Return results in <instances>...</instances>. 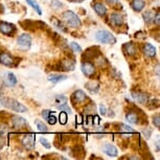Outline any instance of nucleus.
Masks as SVG:
<instances>
[{
  "instance_id": "nucleus-23",
  "label": "nucleus",
  "mask_w": 160,
  "mask_h": 160,
  "mask_svg": "<svg viewBox=\"0 0 160 160\" xmlns=\"http://www.w3.org/2000/svg\"><path fill=\"white\" fill-rule=\"evenodd\" d=\"M144 5H146V2L144 0H133L132 1V8L135 12H140L143 10Z\"/></svg>"
},
{
  "instance_id": "nucleus-11",
  "label": "nucleus",
  "mask_w": 160,
  "mask_h": 160,
  "mask_svg": "<svg viewBox=\"0 0 160 160\" xmlns=\"http://www.w3.org/2000/svg\"><path fill=\"white\" fill-rule=\"evenodd\" d=\"M87 98L86 93L83 91V90H75V91L72 93L71 95V101L73 104H81V102H85Z\"/></svg>"
},
{
  "instance_id": "nucleus-28",
  "label": "nucleus",
  "mask_w": 160,
  "mask_h": 160,
  "mask_svg": "<svg viewBox=\"0 0 160 160\" xmlns=\"http://www.w3.org/2000/svg\"><path fill=\"white\" fill-rule=\"evenodd\" d=\"M51 21H52L53 25H55L56 28H60V29H62L63 32H66L65 26L63 25V23H62L60 20H58V19H57V18H51Z\"/></svg>"
},
{
  "instance_id": "nucleus-15",
  "label": "nucleus",
  "mask_w": 160,
  "mask_h": 160,
  "mask_svg": "<svg viewBox=\"0 0 160 160\" xmlns=\"http://www.w3.org/2000/svg\"><path fill=\"white\" fill-rule=\"evenodd\" d=\"M99 55H101V52H99L98 47H90L85 51V53L83 55V58L87 59V61H90L92 59H95Z\"/></svg>"
},
{
  "instance_id": "nucleus-18",
  "label": "nucleus",
  "mask_w": 160,
  "mask_h": 160,
  "mask_svg": "<svg viewBox=\"0 0 160 160\" xmlns=\"http://www.w3.org/2000/svg\"><path fill=\"white\" fill-rule=\"evenodd\" d=\"M67 75L65 74H61V73H51L48 75L47 80L49 81L50 83H53V84H57V83H60L62 81H65L67 80Z\"/></svg>"
},
{
  "instance_id": "nucleus-30",
  "label": "nucleus",
  "mask_w": 160,
  "mask_h": 160,
  "mask_svg": "<svg viewBox=\"0 0 160 160\" xmlns=\"http://www.w3.org/2000/svg\"><path fill=\"white\" fill-rule=\"evenodd\" d=\"M67 119H68V117H67V113L65 112V111H62L61 113H60V115H59V122L61 125H66V122H67Z\"/></svg>"
},
{
  "instance_id": "nucleus-4",
  "label": "nucleus",
  "mask_w": 160,
  "mask_h": 160,
  "mask_svg": "<svg viewBox=\"0 0 160 160\" xmlns=\"http://www.w3.org/2000/svg\"><path fill=\"white\" fill-rule=\"evenodd\" d=\"M81 69H82V72L84 73V75L87 78L93 77L96 72L95 65L90 61H84L82 63V66H81Z\"/></svg>"
},
{
  "instance_id": "nucleus-5",
  "label": "nucleus",
  "mask_w": 160,
  "mask_h": 160,
  "mask_svg": "<svg viewBox=\"0 0 160 160\" xmlns=\"http://www.w3.org/2000/svg\"><path fill=\"white\" fill-rule=\"evenodd\" d=\"M122 50L126 56L134 58V57H136L138 53V46L136 43H134V42H128V43L123 44Z\"/></svg>"
},
{
  "instance_id": "nucleus-6",
  "label": "nucleus",
  "mask_w": 160,
  "mask_h": 160,
  "mask_svg": "<svg viewBox=\"0 0 160 160\" xmlns=\"http://www.w3.org/2000/svg\"><path fill=\"white\" fill-rule=\"evenodd\" d=\"M17 28L14 24L0 21V32L5 36H13L16 32Z\"/></svg>"
},
{
  "instance_id": "nucleus-24",
  "label": "nucleus",
  "mask_w": 160,
  "mask_h": 160,
  "mask_svg": "<svg viewBox=\"0 0 160 160\" xmlns=\"http://www.w3.org/2000/svg\"><path fill=\"white\" fill-rule=\"evenodd\" d=\"M154 13L152 11H147V12H144L143 15H142V17H143V20H144V22L146 23H151V22H153V20H154Z\"/></svg>"
},
{
  "instance_id": "nucleus-44",
  "label": "nucleus",
  "mask_w": 160,
  "mask_h": 160,
  "mask_svg": "<svg viewBox=\"0 0 160 160\" xmlns=\"http://www.w3.org/2000/svg\"><path fill=\"white\" fill-rule=\"evenodd\" d=\"M130 159H140V157H138V156H131V157H129Z\"/></svg>"
},
{
  "instance_id": "nucleus-10",
  "label": "nucleus",
  "mask_w": 160,
  "mask_h": 160,
  "mask_svg": "<svg viewBox=\"0 0 160 160\" xmlns=\"http://www.w3.org/2000/svg\"><path fill=\"white\" fill-rule=\"evenodd\" d=\"M35 134L31 133V134H25L22 138V144L28 150H32L35 148Z\"/></svg>"
},
{
  "instance_id": "nucleus-17",
  "label": "nucleus",
  "mask_w": 160,
  "mask_h": 160,
  "mask_svg": "<svg viewBox=\"0 0 160 160\" xmlns=\"http://www.w3.org/2000/svg\"><path fill=\"white\" fill-rule=\"evenodd\" d=\"M0 63L5 66H13L14 65V59L11 57L8 52H0Z\"/></svg>"
},
{
  "instance_id": "nucleus-39",
  "label": "nucleus",
  "mask_w": 160,
  "mask_h": 160,
  "mask_svg": "<svg viewBox=\"0 0 160 160\" xmlns=\"http://www.w3.org/2000/svg\"><path fill=\"white\" fill-rule=\"evenodd\" d=\"M50 112H51L50 110H44L43 112H42V117H43V118H44L45 120H46V119H47V117L49 116Z\"/></svg>"
},
{
  "instance_id": "nucleus-2",
  "label": "nucleus",
  "mask_w": 160,
  "mask_h": 160,
  "mask_svg": "<svg viewBox=\"0 0 160 160\" xmlns=\"http://www.w3.org/2000/svg\"><path fill=\"white\" fill-rule=\"evenodd\" d=\"M62 19L63 21L67 24L70 28H80L82 25V22H81V19L78 18L77 14H74L72 11H66L62 14Z\"/></svg>"
},
{
  "instance_id": "nucleus-34",
  "label": "nucleus",
  "mask_w": 160,
  "mask_h": 160,
  "mask_svg": "<svg viewBox=\"0 0 160 160\" xmlns=\"http://www.w3.org/2000/svg\"><path fill=\"white\" fill-rule=\"evenodd\" d=\"M58 108L61 111H65L66 113H70L71 112V110H70V108L68 107V104L67 102H64V104H62V105H60L58 106Z\"/></svg>"
},
{
  "instance_id": "nucleus-7",
  "label": "nucleus",
  "mask_w": 160,
  "mask_h": 160,
  "mask_svg": "<svg viewBox=\"0 0 160 160\" xmlns=\"http://www.w3.org/2000/svg\"><path fill=\"white\" fill-rule=\"evenodd\" d=\"M57 68L62 71H72V70H74V68H75V62L69 58L64 59L60 62V64L58 65Z\"/></svg>"
},
{
  "instance_id": "nucleus-33",
  "label": "nucleus",
  "mask_w": 160,
  "mask_h": 160,
  "mask_svg": "<svg viewBox=\"0 0 160 160\" xmlns=\"http://www.w3.org/2000/svg\"><path fill=\"white\" fill-rule=\"evenodd\" d=\"M153 123L156 128H160V115L159 113H156L155 115H153Z\"/></svg>"
},
{
  "instance_id": "nucleus-25",
  "label": "nucleus",
  "mask_w": 160,
  "mask_h": 160,
  "mask_svg": "<svg viewBox=\"0 0 160 160\" xmlns=\"http://www.w3.org/2000/svg\"><path fill=\"white\" fill-rule=\"evenodd\" d=\"M86 87L88 88L90 91L91 92H98V89H99V85H98V82H95V81H91V82H89V83H87L86 84Z\"/></svg>"
},
{
  "instance_id": "nucleus-22",
  "label": "nucleus",
  "mask_w": 160,
  "mask_h": 160,
  "mask_svg": "<svg viewBox=\"0 0 160 160\" xmlns=\"http://www.w3.org/2000/svg\"><path fill=\"white\" fill-rule=\"evenodd\" d=\"M41 22H35V21H32V20H25L21 23L23 28L25 29H29V31H35L36 28H38V25L40 24Z\"/></svg>"
},
{
  "instance_id": "nucleus-21",
  "label": "nucleus",
  "mask_w": 160,
  "mask_h": 160,
  "mask_svg": "<svg viewBox=\"0 0 160 160\" xmlns=\"http://www.w3.org/2000/svg\"><path fill=\"white\" fill-rule=\"evenodd\" d=\"M93 10H94L95 13L101 17L105 16V15L107 14V8L102 3H101V2H96V3L93 4Z\"/></svg>"
},
{
  "instance_id": "nucleus-32",
  "label": "nucleus",
  "mask_w": 160,
  "mask_h": 160,
  "mask_svg": "<svg viewBox=\"0 0 160 160\" xmlns=\"http://www.w3.org/2000/svg\"><path fill=\"white\" fill-rule=\"evenodd\" d=\"M47 122L49 123V125H55V123L57 122V117L55 115V113L53 112H50L49 116L47 117Z\"/></svg>"
},
{
  "instance_id": "nucleus-8",
  "label": "nucleus",
  "mask_w": 160,
  "mask_h": 160,
  "mask_svg": "<svg viewBox=\"0 0 160 160\" xmlns=\"http://www.w3.org/2000/svg\"><path fill=\"white\" fill-rule=\"evenodd\" d=\"M17 43L21 48L28 49V48L31 47V45H32V37L28 34H25V32H24V34H21L19 37H18Z\"/></svg>"
},
{
  "instance_id": "nucleus-35",
  "label": "nucleus",
  "mask_w": 160,
  "mask_h": 160,
  "mask_svg": "<svg viewBox=\"0 0 160 160\" xmlns=\"http://www.w3.org/2000/svg\"><path fill=\"white\" fill-rule=\"evenodd\" d=\"M40 142H41V144L42 146H44L46 149H50L51 148V146H50V142L48 141L46 138H44V137H41L40 138Z\"/></svg>"
},
{
  "instance_id": "nucleus-38",
  "label": "nucleus",
  "mask_w": 160,
  "mask_h": 160,
  "mask_svg": "<svg viewBox=\"0 0 160 160\" xmlns=\"http://www.w3.org/2000/svg\"><path fill=\"white\" fill-rule=\"evenodd\" d=\"M159 16H160L159 12H157V13H156V16H154V20H153V22H155L157 26H159V23H160Z\"/></svg>"
},
{
  "instance_id": "nucleus-45",
  "label": "nucleus",
  "mask_w": 160,
  "mask_h": 160,
  "mask_svg": "<svg viewBox=\"0 0 160 160\" xmlns=\"http://www.w3.org/2000/svg\"><path fill=\"white\" fill-rule=\"evenodd\" d=\"M70 2H82L84 0H69Z\"/></svg>"
},
{
  "instance_id": "nucleus-9",
  "label": "nucleus",
  "mask_w": 160,
  "mask_h": 160,
  "mask_svg": "<svg viewBox=\"0 0 160 160\" xmlns=\"http://www.w3.org/2000/svg\"><path fill=\"white\" fill-rule=\"evenodd\" d=\"M132 98L136 102H139V104H142V105H148V102H149V95L142 91H139V90L133 91Z\"/></svg>"
},
{
  "instance_id": "nucleus-3",
  "label": "nucleus",
  "mask_w": 160,
  "mask_h": 160,
  "mask_svg": "<svg viewBox=\"0 0 160 160\" xmlns=\"http://www.w3.org/2000/svg\"><path fill=\"white\" fill-rule=\"evenodd\" d=\"M95 40L102 44H114L116 42V39L112 32L106 31V29H102L96 32Z\"/></svg>"
},
{
  "instance_id": "nucleus-41",
  "label": "nucleus",
  "mask_w": 160,
  "mask_h": 160,
  "mask_svg": "<svg viewBox=\"0 0 160 160\" xmlns=\"http://www.w3.org/2000/svg\"><path fill=\"white\" fill-rule=\"evenodd\" d=\"M99 111H101V114H102V115H105L107 109H106V107H105L104 105H101V106H99Z\"/></svg>"
},
{
  "instance_id": "nucleus-12",
  "label": "nucleus",
  "mask_w": 160,
  "mask_h": 160,
  "mask_svg": "<svg viewBox=\"0 0 160 160\" xmlns=\"http://www.w3.org/2000/svg\"><path fill=\"white\" fill-rule=\"evenodd\" d=\"M12 125L16 129H22L24 127L28 126V122H26V119L23 118V117L14 115V116H12Z\"/></svg>"
},
{
  "instance_id": "nucleus-16",
  "label": "nucleus",
  "mask_w": 160,
  "mask_h": 160,
  "mask_svg": "<svg viewBox=\"0 0 160 160\" xmlns=\"http://www.w3.org/2000/svg\"><path fill=\"white\" fill-rule=\"evenodd\" d=\"M142 51L148 58H154L156 56V48L151 43H144L142 45Z\"/></svg>"
},
{
  "instance_id": "nucleus-27",
  "label": "nucleus",
  "mask_w": 160,
  "mask_h": 160,
  "mask_svg": "<svg viewBox=\"0 0 160 160\" xmlns=\"http://www.w3.org/2000/svg\"><path fill=\"white\" fill-rule=\"evenodd\" d=\"M35 123H36V126H37V129L39 130V131H41V132H47L48 131L47 127L45 126V123L43 122H41V120L36 119L35 120Z\"/></svg>"
},
{
  "instance_id": "nucleus-1",
  "label": "nucleus",
  "mask_w": 160,
  "mask_h": 160,
  "mask_svg": "<svg viewBox=\"0 0 160 160\" xmlns=\"http://www.w3.org/2000/svg\"><path fill=\"white\" fill-rule=\"evenodd\" d=\"M0 102H1V105H3L4 107L8 108V109H11L12 111H15V112H19V113L28 112V108L21 104L20 102H18L14 98H3L0 99Z\"/></svg>"
},
{
  "instance_id": "nucleus-43",
  "label": "nucleus",
  "mask_w": 160,
  "mask_h": 160,
  "mask_svg": "<svg viewBox=\"0 0 160 160\" xmlns=\"http://www.w3.org/2000/svg\"><path fill=\"white\" fill-rule=\"evenodd\" d=\"M92 118L94 119V120H93V123H94V125H98V123H99V117L98 115H95V116H92Z\"/></svg>"
},
{
  "instance_id": "nucleus-13",
  "label": "nucleus",
  "mask_w": 160,
  "mask_h": 160,
  "mask_svg": "<svg viewBox=\"0 0 160 160\" xmlns=\"http://www.w3.org/2000/svg\"><path fill=\"white\" fill-rule=\"evenodd\" d=\"M3 82L5 84V86L8 87H14L17 85V78L13 72H7L4 74V78H3Z\"/></svg>"
},
{
  "instance_id": "nucleus-19",
  "label": "nucleus",
  "mask_w": 160,
  "mask_h": 160,
  "mask_svg": "<svg viewBox=\"0 0 160 160\" xmlns=\"http://www.w3.org/2000/svg\"><path fill=\"white\" fill-rule=\"evenodd\" d=\"M110 21H111V23H112L114 26H116V28H120V26H122V24H123V18H122V16L120 14H117V13L111 14Z\"/></svg>"
},
{
  "instance_id": "nucleus-36",
  "label": "nucleus",
  "mask_w": 160,
  "mask_h": 160,
  "mask_svg": "<svg viewBox=\"0 0 160 160\" xmlns=\"http://www.w3.org/2000/svg\"><path fill=\"white\" fill-rule=\"evenodd\" d=\"M122 130L125 132H127V133H134V130H133L131 127H129V126H126V125H122Z\"/></svg>"
},
{
  "instance_id": "nucleus-31",
  "label": "nucleus",
  "mask_w": 160,
  "mask_h": 160,
  "mask_svg": "<svg viewBox=\"0 0 160 160\" xmlns=\"http://www.w3.org/2000/svg\"><path fill=\"white\" fill-rule=\"evenodd\" d=\"M69 46H70L71 49L73 51H75V52H81V51H82V47H81L77 42H70Z\"/></svg>"
},
{
  "instance_id": "nucleus-42",
  "label": "nucleus",
  "mask_w": 160,
  "mask_h": 160,
  "mask_svg": "<svg viewBox=\"0 0 160 160\" xmlns=\"http://www.w3.org/2000/svg\"><path fill=\"white\" fill-rule=\"evenodd\" d=\"M106 2H107V3H109V4H111V5H114V4L118 3L119 0H106Z\"/></svg>"
},
{
  "instance_id": "nucleus-29",
  "label": "nucleus",
  "mask_w": 160,
  "mask_h": 160,
  "mask_svg": "<svg viewBox=\"0 0 160 160\" xmlns=\"http://www.w3.org/2000/svg\"><path fill=\"white\" fill-rule=\"evenodd\" d=\"M55 102L57 104V107H58V106L64 104V102H67V98L64 95H57L55 98Z\"/></svg>"
},
{
  "instance_id": "nucleus-40",
  "label": "nucleus",
  "mask_w": 160,
  "mask_h": 160,
  "mask_svg": "<svg viewBox=\"0 0 160 160\" xmlns=\"http://www.w3.org/2000/svg\"><path fill=\"white\" fill-rule=\"evenodd\" d=\"M52 5H55V7H57V8H62L63 7V4L60 1H58V0H53Z\"/></svg>"
},
{
  "instance_id": "nucleus-20",
  "label": "nucleus",
  "mask_w": 160,
  "mask_h": 160,
  "mask_svg": "<svg viewBox=\"0 0 160 160\" xmlns=\"http://www.w3.org/2000/svg\"><path fill=\"white\" fill-rule=\"evenodd\" d=\"M126 119L127 122L130 123H133V125H137L139 123V115L138 113H136L135 111H129L128 113L126 114Z\"/></svg>"
},
{
  "instance_id": "nucleus-26",
  "label": "nucleus",
  "mask_w": 160,
  "mask_h": 160,
  "mask_svg": "<svg viewBox=\"0 0 160 160\" xmlns=\"http://www.w3.org/2000/svg\"><path fill=\"white\" fill-rule=\"evenodd\" d=\"M26 2H28L29 7H32V8H34V10L37 12L39 15H42V10H41L40 5L37 3V1H36V0H26Z\"/></svg>"
},
{
  "instance_id": "nucleus-14",
  "label": "nucleus",
  "mask_w": 160,
  "mask_h": 160,
  "mask_svg": "<svg viewBox=\"0 0 160 160\" xmlns=\"http://www.w3.org/2000/svg\"><path fill=\"white\" fill-rule=\"evenodd\" d=\"M102 152L110 157H116L118 155V151H117L116 147L111 143H105L104 147H102Z\"/></svg>"
},
{
  "instance_id": "nucleus-37",
  "label": "nucleus",
  "mask_w": 160,
  "mask_h": 160,
  "mask_svg": "<svg viewBox=\"0 0 160 160\" xmlns=\"http://www.w3.org/2000/svg\"><path fill=\"white\" fill-rule=\"evenodd\" d=\"M142 133H143V135H144V137L147 138V139H149V138L151 137V134H152V131L148 128V129H146V130H143L142 131Z\"/></svg>"
}]
</instances>
